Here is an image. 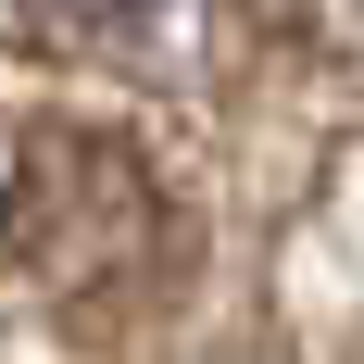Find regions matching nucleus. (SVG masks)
<instances>
[{
	"label": "nucleus",
	"instance_id": "f257e3e1",
	"mask_svg": "<svg viewBox=\"0 0 364 364\" xmlns=\"http://www.w3.org/2000/svg\"><path fill=\"white\" fill-rule=\"evenodd\" d=\"M0 264L63 301H126L176 277V214L139 176V151L88 139V126H38L0 201Z\"/></svg>",
	"mask_w": 364,
	"mask_h": 364
}]
</instances>
